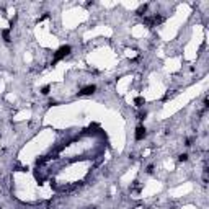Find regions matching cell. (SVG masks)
<instances>
[{"instance_id": "cell-5", "label": "cell", "mask_w": 209, "mask_h": 209, "mask_svg": "<svg viewBox=\"0 0 209 209\" xmlns=\"http://www.w3.org/2000/svg\"><path fill=\"white\" fill-rule=\"evenodd\" d=\"M41 93H43V95H47V93H49V87H43Z\"/></svg>"}, {"instance_id": "cell-1", "label": "cell", "mask_w": 209, "mask_h": 209, "mask_svg": "<svg viewBox=\"0 0 209 209\" xmlns=\"http://www.w3.org/2000/svg\"><path fill=\"white\" fill-rule=\"evenodd\" d=\"M70 51H72V47H70V46H62V47H59V49H57V52L54 54V61H52V62H57V61L64 59L65 56H69V54H70Z\"/></svg>"}, {"instance_id": "cell-2", "label": "cell", "mask_w": 209, "mask_h": 209, "mask_svg": "<svg viewBox=\"0 0 209 209\" xmlns=\"http://www.w3.org/2000/svg\"><path fill=\"white\" fill-rule=\"evenodd\" d=\"M146 136H147L146 128H144V126H139V128L136 129V141H142Z\"/></svg>"}, {"instance_id": "cell-4", "label": "cell", "mask_w": 209, "mask_h": 209, "mask_svg": "<svg viewBox=\"0 0 209 209\" xmlns=\"http://www.w3.org/2000/svg\"><path fill=\"white\" fill-rule=\"evenodd\" d=\"M178 160H180V162H186V160H188V154H181L180 157H178Z\"/></svg>"}, {"instance_id": "cell-6", "label": "cell", "mask_w": 209, "mask_h": 209, "mask_svg": "<svg viewBox=\"0 0 209 209\" xmlns=\"http://www.w3.org/2000/svg\"><path fill=\"white\" fill-rule=\"evenodd\" d=\"M136 105H137V106H142V105H144V100H142V98H137V100H136Z\"/></svg>"}, {"instance_id": "cell-3", "label": "cell", "mask_w": 209, "mask_h": 209, "mask_svg": "<svg viewBox=\"0 0 209 209\" xmlns=\"http://www.w3.org/2000/svg\"><path fill=\"white\" fill-rule=\"evenodd\" d=\"M95 90H96L95 85H88V87H85V88H82V90L79 91V95H91Z\"/></svg>"}]
</instances>
